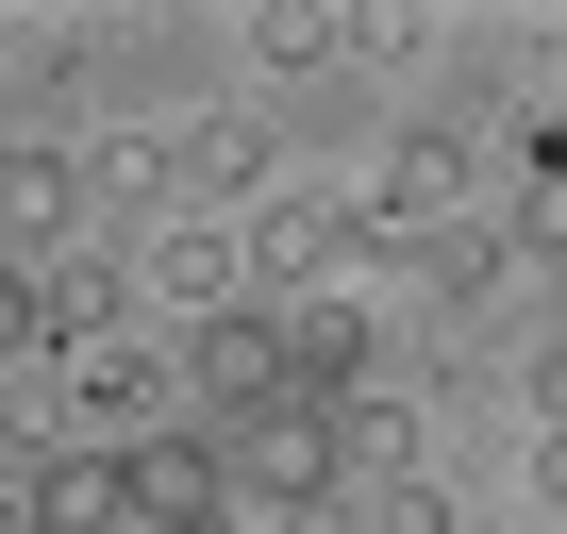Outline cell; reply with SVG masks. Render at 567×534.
Listing matches in <instances>:
<instances>
[{
	"label": "cell",
	"mask_w": 567,
	"mask_h": 534,
	"mask_svg": "<svg viewBox=\"0 0 567 534\" xmlns=\"http://www.w3.org/2000/svg\"><path fill=\"white\" fill-rule=\"evenodd\" d=\"M200 534H217V517H200Z\"/></svg>",
	"instance_id": "277c9868"
},
{
	"label": "cell",
	"mask_w": 567,
	"mask_h": 534,
	"mask_svg": "<svg viewBox=\"0 0 567 534\" xmlns=\"http://www.w3.org/2000/svg\"><path fill=\"white\" fill-rule=\"evenodd\" d=\"M68 201H84V184H68L51 151H0V234H68Z\"/></svg>",
	"instance_id": "7a4b0ae2"
},
{
	"label": "cell",
	"mask_w": 567,
	"mask_h": 534,
	"mask_svg": "<svg viewBox=\"0 0 567 534\" xmlns=\"http://www.w3.org/2000/svg\"><path fill=\"white\" fill-rule=\"evenodd\" d=\"M34 335H51V301L18 285V267H0V351H34Z\"/></svg>",
	"instance_id": "3957f363"
},
{
	"label": "cell",
	"mask_w": 567,
	"mask_h": 534,
	"mask_svg": "<svg viewBox=\"0 0 567 534\" xmlns=\"http://www.w3.org/2000/svg\"><path fill=\"white\" fill-rule=\"evenodd\" d=\"M167 184H184V201H234V184H250V117H184V134H167Z\"/></svg>",
	"instance_id": "6da1fadb"
}]
</instances>
